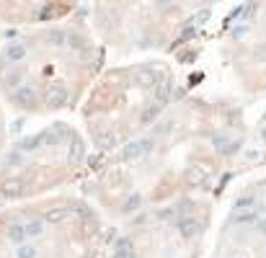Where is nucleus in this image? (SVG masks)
Here are the masks:
<instances>
[{
    "label": "nucleus",
    "instance_id": "f257e3e1",
    "mask_svg": "<svg viewBox=\"0 0 266 258\" xmlns=\"http://www.w3.org/2000/svg\"><path fill=\"white\" fill-rule=\"evenodd\" d=\"M13 101L21 108H34L36 106V88L34 86H18L13 90Z\"/></svg>",
    "mask_w": 266,
    "mask_h": 258
},
{
    "label": "nucleus",
    "instance_id": "f03ea898",
    "mask_svg": "<svg viewBox=\"0 0 266 258\" xmlns=\"http://www.w3.org/2000/svg\"><path fill=\"white\" fill-rule=\"evenodd\" d=\"M67 104V90L62 86H52L47 93H44V106L47 108H62Z\"/></svg>",
    "mask_w": 266,
    "mask_h": 258
},
{
    "label": "nucleus",
    "instance_id": "7ed1b4c3",
    "mask_svg": "<svg viewBox=\"0 0 266 258\" xmlns=\"http://www.w3.org/2000/svg\"><path fill=\"white\" fill-rule=\"evenodd\" d=\"M150 147H153V142H150V140H140V142H130V145H127V147H124V152H122V158H124V160H137V158H140V155H145V152H148V150H150Z\"/></svg>",
    "mask_w": 266,
    "mask_h": 258
},
{
    "label": "nucleus",
    "instance_id": "20e7f679",
    "mask_svg": "<svg viewBox=\"0 0 266 258\" xmlns=\"http://www.w3.org/2000/svg\"><path fill=\"white\" fill-rule=\"evenodd\" d=\"M23 181L21 178H5L3 183H0V194L3 196H8V199H13V196H21L23 194Z\"/></svg>",
    "mask_w": 266,
    "mask_h": 258
},
{
    "label": "nucleus",
    "instance_id": "39448f33",
    "mask_svg": "<svg viewBox=\"0 0 266 258\" xmlns=\"http://www.w3.org/2000/svg\"><path fill=\"white\" fill-rule=\"evenodd\" d=\"M72 217V209L70 207H52L47 209V215H44V219L52 225H60V222H67V219Z\"/></svg>",
    "mask_w": 266,
    "mask_h": 258
},
{
    "label": "nucleus",
    "instance_id": "423d86ee",
    "mask_svg": "<svg viewBox=\"0 0 266 258\" xmlns=\"http://www.w3.org/2000/svg\"><path fill=\"white\" fill-rule=\"evenodd\" d=\"M178 233H181L183 237H197V235L201 233V225L197 222L194 217H183L181 222H178Z\"/></svg>",
    "mask_w": 266,
    "mask_h": 258
},
{
    "label": "nucleus",
    "instance_id": "0eeeda50",
    "mask_svg": "<svg viewBox=\"0 0 266 258\" xmlns=\"http://www.w3.org/2000/svg\"><path fill=\"white\" fill-rule=\"evenodd\" d=\"M65 137H67L65 127H52V129H47V132L42 134V142L49 145V147H54V145H60L62 140H65Z\"/></svg>",
    "mask_w": 266,
    "mask_h": 258
},
{
    "label": "nucleus",
    "instance_id": "6e6552de",
    "mask_svg": "<svg viewBox=\"0 0 266 258\" xmlns=\"http://www.w3.org/2000/svg\"><path fill=\"white\" fill-rule=\"evenodd\" d=\"M134 80H137V86H140V88H153L155 83H158V75H155V70L142 67V70L134 72Z\"/></svg>",
    "mask_w": 266,
    "mask_h": 258
},
{
    "label": "nucleus",
    "instance_id": "1a4fd4ad",
    "mask_svg": "<svg viewBox=\"0 0 266 258\" xmlns=\"http://www.w3.org/2000/svg\"><path fill=\"white\" fill-rule=\"evenodd\" d=\"M207 178V168L204 165H191V168L186 171V183L189 186H201Z\"/></svg>",
    "mask_w": 266,
    "mask_h": 258
},
{
    "label": "nucleus",
    "instance_id": "9d476101",
    "mask_svg": "<svg viewBox=\"0 0 266 258\" xmlns=\"http://www.w3.org/2000/svg\"><path fill=\"white\" fill-rule=\"evenodd\" d=\"M5 237H8L11 243H16V245H23V243H26V227H23V225H18V222L8 225Z\"/></svg>",
    "mask_w": 266,
    "mask_h": 258
},
{
    "label": "nucleus",
    "instance_id": "9b49d317",
    "mask_svg": "<svg viewBox=\"0 0 266 258\" xmlns=\"http://www.w3.org/2000/svg\"><path fill=\"white\" fill-rule=\"evenodd\" d=\"M83 158H86V147H83V142H80V140H72V142H70L67 160H70L72 165H78V163H83Z\"/></svg>",
    "mask_w": 266,
    "mask_h": 258
},
{
    "label": "nucleus",
    "instance_id": "f8f14e48",
    "mask_svg": "<svg viewBox=\"0 0 266 258\" xmlns=\"http://www.w3.org/2000/svg\"><path fill=\"white\" fill-rule=\"evenodd\" d=\"M212 147H215V150L217 152H225V155H233L235 150H238V142H233V140H227V137H215V140H212Z\"/></svg>",
    "mask_w": 266,
    "mask_h": 258
},
{
    "label": "nucleus",
    "instance_id": "ddd939ff",
    "mask_svg": "<svg viewBox=\"0 0 266 258\" xmlns=\"http://www.w3.org/2000/svg\"><path fill=\"white\" fill-rule=\"evenodd\" d=\"M114 145H116L114 132H109V129H104V132H96V147H98V150H111Z\"/></svg>",
    "mask_w": 266,
    "mask_h": 258
},
{
    "label": "nucleus",
    "instance_id": "4468645a",
    "mask_svg": "<svg viewBox=\"0 0 266 258\" xmlns=\"http://www.w3.org/2000/svg\"><path fill=\"white\" fill-rule=\"evenodd\" d=\"M114 258H134V245L122 237V240L116 243V251H114Z\"/></svg>",
    "mask_w": 266,
    "mask_h": 258
},
{
    "label": "nucleus",
    "instance_id": "2eb2a0df",
    "mask_svg": "<svg viewBox=\"0 0 266 258\" xmlns=\"http://www.w3.org/2000/svg\"><path fill=\"white\" fill-rule=\"evenodd\" d=\"M26 52H29V49H26L23 44H11V47L5 49V60H11V62H21V60L26 57Z\"/></svg>",
    "mask_w": 266,
    "mask_h": 258
},
{
    "label": "nucleus",
    "instance_id": "dca6fc26",
    "mask_svg": "<svg viewBox=\"0 0 266 258\" xmlns=\"http://www.w3.org/2000/svg\"><path fill=\"white\" fill-rule=\"evenodd\" d=\"M39 145H44L42 142V134H34V137H23L21 142H18V150H23V152H31V150H36Z\"/></svg>",
    "mask_w": 266,
    "mask_h": 258
},
{
    "label": "nucleus",
    "instance_id": "f3484780",
    "mask_svg": "<svg viewBox=\"0 0 266 258\" xmlns=\"http://www.w3.org/2000/svg\"><path fill=\"white\" fill-rule=\"evenodd\" d=\"M47 42L52 44V47H67V34L60 31V29H52L47 34Z\"/></svg>",
    "mask_w": 266,
    "mask_h": 258
},
{
    "label": "nucleus",
    "instance_id": "a211bd4d",
    "mask_svg": "<svg viewBox=\"0 0 266 258\" xmlns=\"http://www.w3.org/2000/svg\"><path fill=\"white\" fill-rule=\"evenodd\" d=\"M23 227H26V237H39V235H44V222H42V219H31V222H26Z\"/></svg>",
    "mask_w": 266,
    "mask_h": 258
},
{
    "label": "nucleus",
    "instance_id": "6ab92c4d",
    "mask_svg": "<svg viewBox=\"0 0 266 258\" xmlns=\"http://www.w3.org/2000/svg\"><path fill=\"white\" fill-rule=\"evenodd\" d=\"M140 204H142V196H140V194H130V199L124 201L122 212H124V215H132V212L140 209Z\"/></svg>",
    "mask_w": 266,
    "mask_h": 258
},
{
    "label": "nucleus",
    "instance_id": "aec40b11",
    "mask_svg": "<svg viewBox=\"0 0 266 258\" xmlns=\"http://www.w3.org/2000/svg\"><path fill=\"white\" fill-rule=\"evenodd\" d=\"M160 104H153V106H148V108H145V114L140 116V122L142 124H150V122H155V119H158L160 116Z\"/></svg>",
    "mask_w": 266,
    "mask_h": 258
},
{
    "label": "nucleus",
    "instance_id": "412c9836",
    "mask_svg": "<svg viewBox=\"0 0 266 258\" xmlns=\"http://www.w3.org/2000/svg\"><path fill=\"white\" fill-rule=\"evenodd\" d=\"M21 78H23V70H13V72H8V75H3V83L8 88H16L18 83H21Z\"/></svg>",
    "mask_w": 266,
    "mask_h": 258
},
{
    "label": "nucleus",
    "instance_id": "4be33fe9",
    "mask_svg": "<svg viewBox=\"0 0 266 258\" xmlns=\"http://www.w3.org/2000/svg\"><path fill=\"white\" fill-rule=\"evenodd\" d=\"M168 96H171V86H168V83H166V86H160L158 90H155V104H166V101H168Z\"/></svg>",
    "mask_w": 266,
    "mask_h": 258
},
{
    "label": "nucleus",
    "instance_id": "5701e85b",
    "mask_svg": "<svg viewBox=\"0 0 266 258\" xmlns=\"http://www.w3.org/2000/svg\"><path fill=\"white\" fill-rule=\"evenodd\" d=\"M86 47V42L80 39L78 34H67V49H72V52H78V49H83Z\"/></svg>",
    "mask_w": 266,
    "mask_h": 258
},
{
    "label": "nucleus",
    "instance_id": "b1692460",
    "mask_svg": "<svg viewBox=\"0 0 266 258\" xmlns=\"http://www.w3.org/2000/svg\"><path fill=\"white\" fill-rule=\"evenodd\" d=\"M16 256L18 258H36V248L34 245H18V251H16Z\"/></svg>",
    "mask_w": 266,
    "mask_h": 258
},
{
    "label": "nucleus",
    "instance_id": "393cba45",
    "mask_svg": "<svg viewBox=\"0 0 266 258\" xmlns=\"http://www.w3.org/2000/svg\"><path fill=\"white\" fill-rule=\"evenodd\" d=\"M253 219H256V212H251V209L238 212L235 215V222H241V225H248V222H253Z\"/></svg>",
    "mask_w": 266,
    "mask_h": 258
},
{
    "label": "nucleus",
    "instance_id": "a878e982",
    "mask_svg": "<svg viewBox=\"0 0 266 258\" xmlns=\"http://www.w3.org/2000/svg\"><path fill=\"white\" fill-rule=\"evenodd\" d=\"M209 21V8H204V11H199L197 13V18H194V23H199V26H204Z\"/></svg>",
    "mask_w": 266,
    "mask_h": 258
},
{
    "label": "nucleus",
    "instance_id": "bb28decb",
    "mask_svg": "<svg viewBox=\"0 0 266 258\" xmlns=\"http://www.w3.org/2000/svg\"><path fill=\"white\" fill-rule=\"evenodd\" d=\"M173 215H176L173 209H160V212H158V219H163V222H168V219H173Z\"/></svg>",
    "mask_w": 266,
    "mask_h": 258
},
{
    "label": "nucleus",
    "instance_id": "cd10ccee",
    "mask_svg": "<svg viewBox=\"0 0 266 258\" xmlns=\"http://www.w3.org/2000/svg\"><path fill=\"white\" fill-rule=\"evenodd\" d=\"M178 209H181V212H191V209H194V204H191V201H181Z\"/></svg>",
    "mask_w": 266,
    "mask_h": 258
},
{
    "label": "nucleus",
    "instance_id": "c85d7f7f",
    "mask_svg": "<svg viewBox=\"0 0 266 258\" xmlns=\"http://www.w3.org/2000/svg\"><path fill=\"white\" fill-rule=\"evenodd\" d=\"M191 36H194V29H191V26H186V31H183L181 39H191Z\"/></svg>",
    "mask_w": 266,
    "mask_h": 258
},
{
    "label": "nucleus",
    "instance_id": "c756f323",
    "mask_svg": "<svg viewBox=\"0 0 266 258\" xmlns=\"http://www.w3.org/2000/svg\"><path fill=\"white\" fill-rule=\"evenodd\" d=\"M261 57H266V47H259V52H256V60H261Z\"/></svg>",
    "mask_w": 266,
    "mask_h": 258
}]
</instances>
